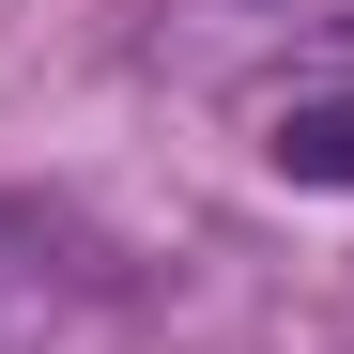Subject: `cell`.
I'll return each mask as SVG.
<instances>
[{"label": "cell", "instance_id": "obj_1", "mask_svg": "<svg viewBox=\"0 0 354 354\" xmlns=\"http://www.w3.org/2000/svg\"><path fill=\"white\" fill-rule=\"evenodd\" d=\"M262 154L292 169V185H339L354 201V93H292L277 124H262Z\"/></svg>", "mask_w": 354, "mask_h": 354}, {"label": "cell", "instance_id": "obj_2", "mask_svg": "<svg viewBox=\"0 0 354 354\" xmlns=\"http://www.w3.org/2000/svg\"><path fill=\"white\" fill-rule=\"evenodd\" d=\"M231 31H277V46H354V0H201Z\"/></svg>", "mask_w": 354, "mask_h": 354}]
</instances>
